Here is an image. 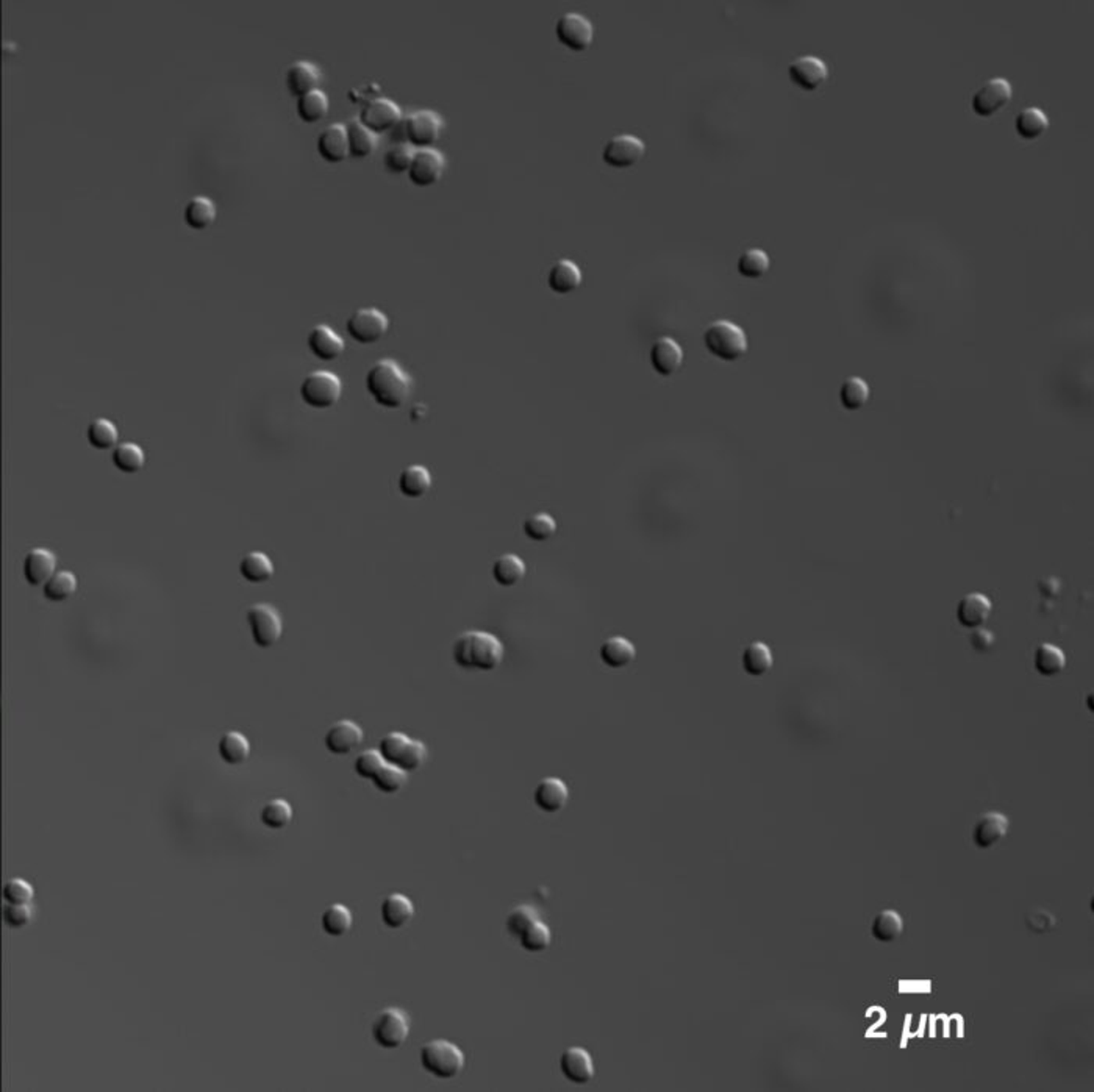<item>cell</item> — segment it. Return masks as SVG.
<instances>
[{
  "label": "cell",
  "mask_w": 1094,
  "mask_h": 1092,
  "mask_svg": "<svg viewBox=\"0 0 1094 1092\" xmlns=\"http://www.w3.org/2000/svg\"><path fill=\"white\" fill-rule=\"evenodd\" d=\"M371 399L382 408L397 410L412 395L413 382L395 359H378L365 378Z\"/></svg>",
  "instance_id": "6da1fadb"
},
{
  "label": "cell",
  "mask_w": 1094,
  "mask_h": 1092,
  "mask_svg": "<svg viewBox=\"0 0 1094 1092\" xmlns=\"http://www.w3.org/2000/svg\"><path fill=\"white\" fill-rule=\"evenodd\" d=\"M503 652V644L499 638L479 630H471L458 636L452 645L454 662L458 668L467 671H494L501 666Z\"/></svg>",
  "instance_id": "7a4b0ae2"
},
{
  "label": "cell",
  "mask_w": 1094,
  "mask_h": 1092,
  "mask_svg": "<svg viewBox=\"0 0 1094 1092\" xmlns=\"http://www.w3.org/2000/svg\"><path fill=\"white\" fill-rule=\"evenodd\" d=\"M704 344L710 355L732 363L745 357L749 342L746 331L730 321H716L704 333Z\"/></svg>",
  "instance_id": "3957f363"
},
{
  "label": "cell",
  "mask_w": 1094,
  "mask_h": 1092,
  "mask_svg": "<svg viewBox=\"0 0 1094 1092\" xmlns=\"http://www.w3.org/2000/svg\"><path fill=\"white\" fill-rule=\"evenodd\" d=\"M421 1065L425 1072L441 1078H455L465 1067V1053L450 1041L435 1039L421 1048Z\"/></svg>",
  "instance_id": "277c9868"
},
{
  "label": "cell",
  "mask_w": 1094,
  "mask_h": 1092,
  "mask_svg": "<svg viewBox=\"0 0 1094 1092\" xmlns=\"http://www.w3.org/2000/svg\"><path fill=\"white\" fill-rule=\"evenodd\" d=\"M342 380L330 371H314L300 385V399L314 410H329L342 397Z\"/></svg>",
  "instance_id": "5b68a950"
},
{
  "label": "cell",
  "mask_w": 1094,
  "mask_h": 1092,
  "mask_svg": "<svg viewBox=\"0 0 1094 1092\" xmlns=\"http://www.w3.org/2000/svg\"><path fill=\"white\" fill-rule=\"evenodd\" d=\"M251 627L252 639L261 649L277 644L283 633V620L277 609L270 603H255L246 613Z\"/></svg>",
  "instance_id": "8992f818"
},
{
  "label": "cell",
  "mask_w": 1094,
  "mask_h": 1092,
  "mask_svg": "<svg viewBox=\"0 0 1094 1092\" xmlns=\"http://www.w3.org/2000/svg\"><path fill=\"white\" fill-rule=\"evenodd\" d=\"M407 143L416 151L431 149L440 141L444 122L440 115L431 110L416 111L404 119Z\"/></svg>",
  "instance_id": "52a82bcc"
},
{
  "label": "cell",
  "mask_w": 1094,
  "mask_h": 1092,
  "mask_svg": "<svg viewBox=\"0 0 1094 1092\" xmlns=\"http://www.w3.org/2000/svg\"><path fill=\"white\" fill-rule=\"evenodd\" d=\"M389 329L385 314L377 308H360L350 314L346 323V331L352 340L363 346L376 344Z\"/></svg>",
  "instance_id": "ba28073f"
},
{
  "label": "cell",
  "mask_w": 1094,
  "mask_h": 1092,
  "mask_svg": "<svg viewBox=\"0 0 1094 1092\" xmlns=\"http://www.w3.org/2000/svg\"><path fill=\"white\" fill-rule=\"evenodd\" d=\"M410 1033V1021L402 1010L386 1008L377 1016L372 1025V1038L386 1050H395L404 1046Z\"/></svg>",
  "instance_id": "9c48e42d"
},
{
  "label": "cell",
  "mask_w": 1094,
  "mask_h": 1092,
  "mask_svg": "<svg viewBox=\"0 0 1094 1092\" xmlns=\"http://www.w3.org/2000/svg\"><path fill=\"white\" fill-rule=\"evenodd\" d=\"M556 36L558 43L571 52H585L594 39V27L590 19L579 13H566L556 21Z\"/></svg>",
  "instance_id": "30bf717a"
},
{
  "label": "cell",
  "mask_w": 1094,
  "mask_h": 1092,
  "mask_svg": "<svg viewBox=\"0 0 1094 1092\" xmlns=\"http://www.w3.org/2000/svg\"><path fill=\"white\" fill-rule=\"evenodd\" d=\"M1014 90L1010 81L996 77L991 80L985 81L972 96L971 100V107L974 115L978 117L995 116L996 113L1002 111L1012 100Z\"/></svg>",
  "instance_id": "8fae6325"
},
{
  "label": "cell",
  "mask_w": 1094,
  "mask_h": 1092,
  "mask_svg": "<svg viewBox=\"0 0 1094 1092\" xmlns=\"http://www.w3.org/2000/svg\"><path fill=\"white\" fill-rule=\"evenodd\" d=\"M646 153V144L633 134H618L613 136L605 144L602 160L615 169H627L643 160Z\"/></svg>",
  "instance_id": "7c38bea8"
},
{
  "label": "cell",
  "mask_w": 1094,
  "mask_h": 1092,
  "mask_svg": "<svg viewBox=\"0 0 1094 1092\" xmlns=\"http://www.w3.org/2000/svg\"><path fill=\"white\" fill-rule=\"evenodd\" d=\"M402 121V111L393 100L377 98L365 104L360 111L359 122L371 134L391 132Z\"/></svg>",
  "instance_id": "4fadbf2b"
},
{
  "label": "cell",
  "mask_w": 1094,
  "mask_h": 1092,
  "mask_svg": "<svg viewBox=\"0 0 1094 1092\" xmlns=\"http://www.w3.org/2000/svg\"><path fill=\"white\" fill-rule=\"evenodd\" d=\"M446 169V160L435 149L414 151L412 166L407 177L416 188H429L440 181Z\"/></svg>",
  "instance_id": "5bb4252c"
},
{
  "label": "cell",
  "mask_w": 1094,
  "mask_h": 1092,
  "mask_svg": "<svg viewBox=\"0 0 1094 1092\" xmlns=\"http://www.w3.org/2000/svg\"><path fill=\"white\" fill-rule=\"evenodd\" d=\"M788 77L799 90L813 92L824 85L829 77V68L821 58L804 55L789 64Z\"/></svg>",
  "instance_id": "9a60e30c"
},
{
  "label": "cell",
  "mask_w": 1094,
  "mask_h": 1092,
  "mask_svg": "<svg viewBox=\"0 0 1094 1092\" xmlns=\"http://www.w3.org/2000/svg\"><path fill=\"white\" fill-rule=\"evenodd\" d=\"M363 730L359 724L349 719H342L335 722L325 733L324 744L329 752L333 755H348L354 752L360 744L363 743Z\"/></svg>",
  "instance_id": "2e32d148"
},
{
  "label": "cell",
  "mask_w": 1094,
  "mask_h": 1092,
  "mask_svg": "<svg viewBox=\"0 0 1094 1092\" xmlns=\"http://www.w3.org/2000/svg\"><path fill=\"white\" fill-rule=\"evenodd\" d=\"M560 1071L568 1082L586 1084L594 1078V1063L588 1050L569 1047L560 1057Z\"/></svg>",
  "instance_id": "e0dca14e"
},
{
  "label": "cell",
  "mask_w": 1094,
  "mask_h": 1092,
  "mask_svg": "<svg viewBox=\"0 0 1094 1092\" xmlns=\"http://www.w3.org/2000/svg\"><path fill=\"white\" fill-rule=\"evenodd\" d=\"M55 569L56 556L45 547L32 549L22 563V573L30 586H45V583L56 573Z\"/></svg>",
  "instance_id": "ac0fdd59"
},
{
  "label": "cell",
  "mask_w": 1094,
  "mask_h": 1092,
  "mask_svg": "<svg viewBox=\"0 0 1094 1092\" xmlns=\"http://www.w3.org/2000/svg\"><path fill=\"white\" fill-rule=\"evenodd\" d=\"M1010 828L1007 816L997 811H988L980 816L972 828V842L978 849H990L1002 841Z\"/></svg>",
  "instance_id": "d6986e66"
},
{
  "label": "cell",
  "mask_w": 1094,
  "mask_h": 1092,
  "mask_svg": "<svg viewBox=\"0 0 1094 1092\" xmlns=\"http://www.w3.org/2000/svg\"><path fill=\"white\" fill-rule=\"evenodd\" d=\"M306 346L310 353L314 359L319 361H335L342 357L344 352V341L342 340L340 335H336L335 331L327 327V325H316L313 327L308 338H306Z\"/></svg>",
  "instance_id": "ffe728a7"
},
{
  "label": "cell",
  "mask_w": 1094,
  "mask_h": 1092,
  "mask_svg": "<svg viewBox=\"0 0 1094 1092\" xmlns=\"http://www.w3.org/2000/svg\"><path fill=\"white\" fill-rule=\"evenodd\" d=\"M649 359L658 376L671 377L682 366L683 350L673 338L663 336L655 341Z\"/></svg>",
  "instance_id": "44dd1931"
},
{
  "label": "cell",
  "mask_w": 1094,
  "mask_h": 1092,
  "mask_svg": "<svg viewBox=\"0 0 1094 1092\" xmlns=\"http://www.w3.org/2000/svg\"><path fill=\"white\" fill-rule=\"evenodd\" d=\"M316 151H318L324 162L329 163V164H338V163L344 162L349 157L346 127L342 126V124H333V126L327 127L318 138Z\"/></svg>",
  "instance_id": "7402d4cb"
},
{
  "label": "cell",
  "mask_w": 1094,
  "mask_h": 1092,
  "mask_svg": "<svg viewBox=\"0 0 1094 1092\" xmlns=\"http://www.w3.org/2000/svg\"><path fill=\"white\" fill-rule=\"evenodd\" d=\"M569 798V789L563 780L547 777L538 783L533 792V802L543 813L554 815L565 808Z\"/></svg>",
  "instance_id": "603a6c76"
},
{
  "label": "cell",
  "mask_w": 1094,
  "mask_h": 1092,
  "mask_svg": "<svg viewBox=\"0 0 1094 1092\" xmlns=\"http://www.w3.org/2000/svg\"><path fill=\"white\" fill-rule=\"evenodd\" d=\"M991 609H993L991 600L988 599L985 594L971 592L960 600L959 607H957V620L961 627L976 630L987 622L991 614Z\"/></svg>",
  "instance_id": "cb8c5ba5"
},
{
  "label": "cell",
  "mask_w": 1094,
  "mask_h": 1092,
  "mask_svg": "<svg viewBox=\"0 0 1094 1092\" xmlns=\"http://www.w3.org/2000/svg\"><path fill=\"white\" fill-rule=\"evenodd\" d=\"M285 83L289 94L296 99H300L306 94L318 90L321 83V72L314 64L297 62L288 68Z\"/></svg>",
  "instance_id": "d4e9b609"
},
{
  "label": "cell",
  "mask_w": 1094,
  "mask_h": 1092,
  "mask_svg": "<svg viewBox=\"0 0 1094 1092\" xmlns=\"http://www.w3.org/2000/svg\"><path fill=\"white\" fill-rule=\"evenodd\" d=\"M582 285V270L571 260H558L547 274V287L560 296L574 293Z\"/></svg>",
  "instance_id": "484cf974"
},
{
  "label": "cell",
  "mask_w": 1094,
  "mask_h": 1092,
  "mask_svg": "<svg viewBox=\"0 0 1094 1092\" xmlns=\"http://www.w3.org/2000/svg\"><path fill=\"white\" fill-rule=\"evenodd\" d=\"M601 662L610 669H622L635 660L637 649L624 636H611L605 639L599 650Z\"/></svg>",
  "instance_id": "4316f807"
},
{
  "label": "cell",
  "mask_w": 1094,
  "mask_h": 1092,
  "mask_svg": "<svg viewBox=\"0 0 1094 1092\" xmlns=\"http://www.w3.org/2000/svg\"><path fill=\"white\" fill-rule=\"evenodd\" d=\"M380 914H382V921L388 929L397 930L412 921L414 916V905L407 895L395 893V894L388 895L383 900Z\"/></svg>",
  "instance_id": "83f0119b"
},
{
  "label": "cell",
  "mask_w": 1094,
  "mask_h": 1092,
  "mask_svg": "<svg viewBox=\"0 0 1094 1092\" xmlns=\"http://www.w3.org/2000/svg\"><path fill=\"white\" fill-rule=\"evenodd\" d=\"M1049 117L1037 107L1024 108L1014 119L1016 134L1024 141H1035L1048 132Z\"/></svg>",
  "instance_id": "f1b7e54d"
},
{
  "label": "cell",
  "mask_w": 1094,
  "mask_h": 1092,
  "mask_svg": "<svg viewBox=\"0 0 1094 1092\" xmlns=\"http://www.w3.org/2000/svg\"><path fill=\"white\" fill-rule=\"evenodd\" d=\"M397 484L399 491L407 499H421L431 490V472L424 466H408L399 475Z\"/></svg>",
  "instance_id": "f546056e"
},
{
  "label": "cell",
  "mask_w": 1094,
  "mask_h": 1092,
  "mask_svg": "<svg viewBox=\"0 0 1094 1092\" xmlns=\"http://www.w3.org/2000/svg\"><path fill=\"white\" fill-rule=\"evenodd\" d=\"M240 573L246 582L252 585L270 582L274 575V563L263 552H249L242 556Z\"/></svg>",
  "instance_id": "4dcf8cb0"
},
{
  "label": "cell",
  "mask_w": 1094,
  "mask_h": 1092,
  "mask_svg": "<svg viewBox=\"0 0 1094 1092\" xmlns=\"http://www.w3.org/2000/svg\"><path fill=\"white\" fill-rule=\"evenodd\" d=\"M772 662L774 658L771 649L762 641L751 643L741 655L743 671L751 677H763L764 674H768L771 671Z\"/></svg>",
  "instance_id": "1f68e13d"
},
{
  "label": "cell",
  "mask_w": 1094,
  "mask_h": 1092,
  "mask_svg": "<svg viewBox=\"0 0 1094 1092\" xmlns=\"http://www.w3.org/2000/svg\"><path fill=\"white\" fill-rule=\"evenodd\" d=\"M217 752L225 764L238 766L242 764L251 755V743L240 732H227L223 734L217 744Z\"/></svg>",
  "instance_id": "d6a6232c"
},
{
  "label": "cell",
  "mask_w": 1094,
  "mask_h": 1092,
  "mask_svg": "<svg viewBox=\"0 0 1094 1092\" xmlns=\"http://www.w3.org/2000/svg\"><path fill=\"white\" fill-rule=\"evenodd\" d=\"M215 219V204L204 196L191 199L183 210V221L191 230H205L213 225Z\"/></svg>",
  "instance_id": "836d02e7"
},
{
  "label": "cell",
  "mask_w": 1094,
  "mask_h": 1092,
  "mask_svg": "<svg viewBox=\"0 0 1094 1092\" xmlns=\"http://www.w3.org/2000/svg\"><path fill=\"white\" fill-rule=\"evenodd\" d=\"M491 573H493L494 582L499 586L512 588L524 579L526 563L518 555L505 554L494 561Z\"/></svg>",
  "instance_id": "e575fe53"
},
{
  "label": "cell",
  "mask_w": 1094,
  "mask_h": 1092,
  "mask_svg": "<svg viewBox=\"0 0 1094 1092\" xmlns=\"http://www.w3.org/2000/svg\"><path fill=\"white\" fill-rule=\"evenodd\" d=\"M1033 666L1041 677H1054L1065 669L1067 658L1060 647L1044 643L1035 649Z\"/></svg>",
  "instance_id": "d590c367"
},
{
  "label": "cell",
  "mask_w": 1094,
  "mask_h": 1092,
  "mask_svg": "<svg viewBox=\"0 0 1094 1092\" xmlns=\"http://www.w3.org/2000/svg\"><path fill=\"white\" fill-rule=\"evenodd\" d=\"M346 134H348V145H349V157L355 160H365L368 158L371 153L376 151L377 136L371 134L368 128L361 126L357 121H350L346 126Z\"/></svg>",
  "instance_id": "8d00e7d4"
},
{
  "label": "cell",
  "mask_w": 1094,
  "mask_h": 1092,
  "mask_svg": "<svg viewBox=\"0 0 1094 1092\" xmlns=\"http://www.w3.org/2000/svg\"><path fill=\"white\" fill-rule=\"evenodd\" d=\"M111 463L122 474H136L143 469L146 455L143 448L135 442H122L113 448Z\"/></svg>",
  "instance_id": "74e56055"
},
{
  "label": "cell",
  "mask_w": 1094,
  "mask_h": 1092,
  "mask_svg": "<svg viewBox=\"0 0 1094 1092\" xmlns=\"http://www.w3.org/2000/svg\"><path fill=\"white\" fill-rule=\"evenodd\" d=\"M297 117L304 122V124H316L319 121H323L324 117L329 113V99L324 94L323 91L316 90L310 94H306L304 98L297 99L296 104Z\"/></svg>",
  "instance_id": "f35d334b"
},
{
  "label": "cell",
  "mask_w": 1094,
  "mask_h": 1092,
  "mask_svg": "<svg viewBox=\"0 0 1094 1092\" xmlns=\"http://www.w3.org/2000/svg\"><path fill=\"white\" fill-rule=\"evenodd\" d=\"M75 591H77V577L71 571H56L43 586L45 599L54 603H60L69 599Z\"/></svg>",
  "instance_id": "ab89813d"
},
{
  "label": "cell",
  "mask_w": 1094,
  "mask_h": 1092,
  "mask_svg": "<svg viewBox=\"0 0 1094 1092\" xmlns=\"http://www.w3.org/2000/svg\"><path fill=\"white\" fill-rule=\"evenodd\" d=\"M870 386L860 377H849L840 388V403L849 412H857L870 401Z\"/></svg>",
  "instance_id": "60d3db41"
},
{
  "label": "cell",
  "mask_w": 1094,
  "mask_h": 1092,
  "mask_svg": "<svg viewBox=\"0 0 1094 1092\" xmlns=\"http://www.w3.org/2000/svg\"><path fill=\"white\" fill-rule=\"evenodd\" d=\"M116 425L108 419L99 418L90 422L86 429V439L91 448L96 450H113L117 446Z\"/></svg>",
  "instance_id": "b9f144b4"
},
{
  "label": "cell",
  "mask_w": 1094,
  "mask_h": 1092,
  "mask_svg": "<svg viewBox=\"0 0 1094 1092\" xmlns=\"http://www.w3.org/2000/svg\"><path fill=\"white\" fill-rule=\"evenodd\" d=\"M904 930V921L901 917V914L887 910L877 914L872 921L871 933L874 940L880 942H893L896 941Z\"/></svg>",
  "instance_id": "7bdbcfd3"
},
{
  "label": "cell",
  "mask_w": 1094,
  "mask_h": 1092,
  "mask_svg": "<svg viewBox=\"0 0 1094 1092\" xmlns=\"http://www.w3.org/2000/svg\"><path fill=\"white\" fill-rule=\"evenodd\" d=\"M352 913L349 908L342 904L330 905L321 917V927L325 931V935L333 936V938H340L342 935H346L352 927Z\"/></svg>",
  "instance_id": "ee69618b"
},
{
  "label": "cell",
  "mask_w": 1094,
  "mask_h": 1092,
  "mask_svg": "<svg viewBox=\"0 0 1094 1092\" xmlns=\"http://www.w3.org/2000/svg\"><path fill=\"white\" fill-rule=\"evenodd\" d=\"M260 821L271 830H282L293 821V808L287 800L274 798L261 808Z\"/></svg>",
  "instance_id": "f6af8a7d"
},
{
  "label": "cell",
  "mask_w": 1094,
  "mask_h": 1092,
  "mask_svg": "<svg viewBox=\"0 0 1094 1092\" xmlns=\"http://www.w3.org/2000/svg\"><path fill=\"white\" fill-rule=\"evenodd\" d=\"M770 266H771V260L766 252L762 249H749L740 257L736 269L741 277L757 280V278H762L770 270Z\"/></svg>",
  "instance_id": "bcb514c9"
},
{
  "label": "cell",
  "mask_w": 1094,
  "mask_h": 1092,
  "mask_svg": "<svg viewBox=\"0 0 1094 1092\" xmlns=\"http://www.w3.org/2000/svg\"><path fill=\"white\" fill-rule=\"evenodd\" d=\"M522 530H524V535L529 537L530 541L544 543V541L556 535V522L547 513H537V514H532L530 518L524 520Z\"/></svg>",
  "instance_id": "7dc6e473"
},
{
  "label": "cell",
  "mask_w": 1094,
  "mask_h": 1092,
  "mask_svg": "<svg viewBox=\"0 0 1094 1092\" xmlns=\"http://www.w3.org/2000/svg\"><path fill=\"white\" fill-rule=\"evenodd\" d=\"M550 942H552V933L546 923H541V919L532 923L529 929L520 936V947L530 953L544 952L550 946Z\"/></svg>",
  "instance_id": "c3c4849f"
},
{
  "label": "cell",
  "mask_w": 1094,
  "mask_h": 1092,
  "mask_svg": "<svg viewBox=\"0 0 1094 1092\" xmlns=\"http://www.w3.org/2000/svg\"><path fill=\"white\" fill-rule=\"evenodd\" d=\"M374 783L380 792L383 794H395L397 791L404 788L407 783V772L397 768L395 764H385L382 769L378 770L374 779L371 780Z\"/></svg>",
  "instance_id": "681fc988"
},
{
  "label": "cell",
  "mask_w": 1094,
  "mask_h": 1092,
  "mask_svg": "<svg viewBox=\"0 0 1094 1092\" xmlns=\"http://www.w3.org/2000/svg\"><path fill=\"white\" fill-rule=\"evenodd\" d=\"M539 921V914L533 906L530 905H520L516 906L510 914L507 916L505 927L507 931L512 935L513 938L520 940V935L529 929L532 923Z\"/></svg>",
  "instance_id": "f907efd6"
},
{
  "label": "cell",
  "mask_w": 1094,
  "mask_h": 1092,
  "mask_svg": "<svg viewBox=\"0 0 1094 1092\" xmlns=\"http://www.w3.org/2000/svg\"><path fill=\"white\" fill-rule=\"evenodd\" d=\"M413 151L407 144H397L383 153V168L391 174H407L412 166Z\"/></svg>",
  "instance_id": "816d5d0a"
},
{
  "label": "cell",
  "mask_w": 1094,
  "mask_h": 1092,
  "mask_svg": "<svg viewBox=\"0 0 1094 1092\" xmlns=\"http://www.w3.org/2000/svg\"><path fill=\"white\" fill-rule=\"evenodd\" d=\"M410 743V738L407 734L401 732H393L388 733L382 738V741L378 744V752L382 755V758L385 760L386 764H395L401 760V757L404 755L407 745Z\"/></svg>",
  "instance_id": "f5cc1de1"
},
{
  "label": "cell",
  "mask_w": 1094,
  "mask_h": 1092,
  "mask_svg": "<svg viewBox=\"0 0 1094 1092\" xmlns=\"http://www.w3.org/2000/svg\"><path fill=\"white\" fill-rule=\"evenodd\" d=\"M33 887L28 883L24 878H11L2 889L3 900L7 904L26 905L32 902L33 899Z\"/></svg>",
  "instance_id": "db71d44e"
},
{
  "label": "cell",
  "mask_w": 1094,
  "mask_h": 1092,
  "mask_svg": "<svg viewBox=\"0 0 1094 1092\" xmlns=\"http://www.w3.org/2000/svg\"><path fill=\"white\" fill-rule=\"evenodd\" d=\"M386 763L378 751H365L360 753L354 763V769L355 774L365 780H372L378 774V770L385 766Z\"/></svg>",
  "instance_id": "11a10c76"
},
{
  "label": "cell",
  "mask_w": 1094,
  "mask_h": 1092,
  "mask_svg": "<svg viewBox=\"0 0 1094 1092\" xmlns=\"http://www.w3.org/2000/svg\"><path fill=\"white\" fill-rule=\"evenodd\" d=\"M427 758V747L418 741V739H410V743L405 749L404 755L401 757V760L397 763V768L404 770V772H414L419 769L424 762Z\"/></svg>",
  "instance_id": "9f6ffc18"
},
{
  "label": "cell",
  "mask_w": 1094,
  "mask_h": 1092,
  "mask_svg": "<svg viewBox=\"0 0 1094 1092\" xmlns=\"http://www.w3.org/2000/svg\"><path fill=\"white\" fill-rule=\"evenodd\" d=\"M1024 923L1029 931L1035 935H1046L1055 927V917L1046 910H1031L1024 916Z\"/></svg>",
  "instance_id": "6f0895ef"
},
{
  "label": "cell",
  "mask_w": 1094,
  "mask_h": 1092,
  "mask_svg": "<svg viewBox=\"0 0 1094 1092\" xmlns=\"http://www.w3.org/2000/svg\"><path fill=\"white\" fill-rule=\"evenodd\" d=\"M2 916H3V923H7L9 929H22L32 921L33 911L28 904H7L3 906Z\"/></svg>",
  "instance_id": "680465c9"
},
{
  "label": "cell",
  "mask_w": 1094,
  "mask_h": 1092,
  "mask_svg": "<svg viewBox=\"0 0 1094 1092\" xmlns=\"http://www.w3.org/2000/svg\"><path fill=\"white\" fill-rule=\"evenodd\" d=\"M969 641H971V647L978 654H987L995 645V635L987 628H976V630H972V635L969 638Z\"/></svg>",
  "instance_id": "91938a15"
}]
</instances>
